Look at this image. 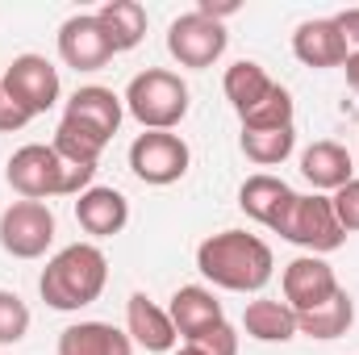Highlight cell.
Masks as SVG:
<instances>
[{"mask_svg":"<svg viewBox=\"0 0 359 355\" xmlns=\"http://www.w3.org/2000/svg\"><path fill=\"white\" fill-rule=\"evenodd\" d=\"M59 59L72 72H100L113 63V46L96 21V13H76L59 25Z\"/></svg>","mask_w":359,"mask_h":355,"instance_id":"8fae6325","label":"cell"},{"mask_svg":"<svg viewBox=\"0 0 359 355\" xmlns=\"http://www.w3.org/2000/svg\"><path fill=\"white\" fill-rule=\"evenodd\" d=\"M126 335H130L134 347L155 351V355L176 351L180 343L176 326L168 318V305H155L147 293H130V301H126Z\"/></svg>","mask_w":359,"mask_h":355,"instance_id":"7c38bea8","label":"cell"},{"mask_svg":"<svg viewBox=\"0 0 359 355\" xmlns=\"http://www.w3.org/2000/svg\"><path fill=\"white\" fill-rule=\"evenodd\" d=\"M184 347H192V351H201V355H238V330L230 322H217V326L184 339Z\"/></svg>","mask_w":359,"mask_h":355,"instance_id":"83f0119b","label":"cell"},{"mask_svg":"<svg viewBox=\"0 0 359 355\" xmlns=\"http://www.w3.org/2000/svg\"><path fill=\"white\" fill-rule=\"evenodd\" d=\"M126 113L142 130H176L188 117V84L168 67H147L126 84Z\"/></svg>","mask_w":359,"mask_h":355,"instance_id":"277c9868","label":"cell"},{"mask_svg":"<svg viewBox=\"0 0 359 355\" xmlns=\"http://www.w3.org/2000/svg\"><path fill=\"white\" fill-rule=\"evenodd\" d=\"M55 243V213L46 201H13L0 213V247L13 260H42Z\"/></svg>","mask_w":359,"mask_h":355,"instance_id":"9c48e42d","label":"cell"},{"mask_svg":"<svg viewBox=\"0 0 359 355\" xmlns=\"http://www.w3.org/2000/svg\"><path fill=\"white\" fill-rule=\"evenodd\" d=\"M104 284H109V255L96 243H72V247L55 251L38 276L42 301L59 314L88 309L92 301H100Z\"/></svg>","mask_w":359,"mask_h":355,"instance_id":"7a4b0ae2","label":"cell"},{"mask_svg":"<svg viewBox=\"0 0 359 355\" xmlns=\"http://www.w3.org/2000/svg\"><path fill=\"white\" fill-rule=\"evenodd\" d=\"M29 305L13 293V288H0V347H13L29 335Z\"/></svg>","mask_w":359,"mask_h":355,"instance_id":"4316f807","label":"cell"},{"mask_svg":"<svg viewBox=\"0 0 359 355\" xmlns=\"http://www.w3.org/2000/svg\"><path fill=\"white\" fill-rule=\"evenodd\" d=\"M76 222L92 239H113L130 226V201L109 184H92L76 196Z\"/></svg>","mask_w":359,"mask_h":355,"instance_id":"4fadbf2b","label":"cell"},{"mask_svg":"<svg viewBox=\"0 0 359 355\" xmlns=\"http://www.w3.org/2000/svg\"><path fill=\"white\" fill-rule=\"evenodd\" d=\"M59 355H134V343L113 322H72L59 335Z\"/></svg>","mask_w":359,"mask_h":355,"instance_id":"d6986e66","label":"cell"},{"mask_svg":"<svg viewBox=\"0 0 359 355\" xmlns=\"http://www.w3.org/2000/svg\"><path fill=\"white\" fill-rule=\"evenodd\" d=\"M188 168H192V151L172 130H142L130 142V172L151 188H168L184 180Z\"/></svg>","mask_w":359,"mask_h":355,"instance_id":"52a82bcc","label":"cell"},{"mask_svg":"<svg viewBox=\"0 0 359 355\" xmlns=\"http://www.w3.org/2000/svg\"><path fill=\"white\" fill-rule=\"evenodd\" d=\"M0 84H4V96H8L21 113H29V121L42 117L46 109H55V105L63 100L59 67H55L46 55H17V59L4 67Z\"/></svg>","mask_w":359,"mask_h":355,"instance_id":"8992f818","label":"cell"},{"mask_svg":"<svg viewBox=\"0 0 359 355\" xmlns=\"http://www.w3.org/2000/svg\"><path fill=\"white\" fill-rule=\"evenodd\" d=\"M96 21H100V29L109 38L113 55H126L147 38V8L138 0H104L96 8Z\"/></svg>","mask_w":359,"mask_h":355,"instance_id":"ffe728a7","label":"cell"},{"mask_svg":"<svg viewBox=\"0 0 359 355\" xmlns=\"http://www.w3.org/2000/svg\"><path fill=\"white\" fill-rule=\"evenodd\" d=\"M330 205H334V217H339V226L347 230V234H359V176L347 180L334 196H330Z\"/></svg>","mask_w":359,"mask_h":355,"instance_id":"f1b7e54d","label":"cell"},{"mask_svg":"<svg viewBox=\"0 0 359 355\" xmlns=\"http://www.w3.org/2000/svg\"><path fill=\"white\" fill-rule=\"evenodd\" d=\"M196 272L226 293H264L276 272L271 247L247 230H217L196 247Z\"/></svg>","mask_w":359,"mask_h":355,"instance_id":"6da1fadb","label":"cell"},{"mask_svg":"<svg viewBox=\"0 0 359 355\" xmlns=\"http://www.w3.org/2000/svg\"><path fill=\"white\" fill-rule=\"evenodd\" d=\"M230 46V34L222 21L205 17V13H180L176 21L168 25V55L176 59L180 67H192V72H205L213 67Z\"/></svg>","mask_w":359,"mask_h":355,"instance_id":"ba28073f","label":"cell"},{"mask_svg":"<svg viewBox=\"0 0 359 355\" xmlns=\"http://www.w3.org/2000/svg\"><path fill=\"white\" fill-rule=\"evenodd\" d=\"M168 318H172L180 339H192V335L226 322V309H222V301L209 284H180L172 293V301H168Z\"/></svg>","mask_w":359,"mask_h":355,"instance_id":"2e32d148","label":"cell"},{"mask_svg":"<svg viewBox=\"0 0 359 355\" xmlns=\"http://www.w3.org/2000/svg\"><path fill=\"white\" fill-rule=\"evenodd\" d=\"M172 355H201V351H192V347H184V343H180V351H172Z\"/></svg>","mask_w":359,"mask_h":355,"instance_id":"d6a6232c","label":"cell"},{"mask_svg":"<svg viewBox=\"0 0 359 355\" xmlns=\"http://www.w3.org/2000/svg\"><path fill=\"white\" fill-rule=\"evenodd\" d=\"M196 13H205V17H213V21H222V25H226V17H234V13H238V0H226V4L201 0V4H196Z\"/></svg>","mask_w":359,"mask_h":355,"instance_id":"4dcf8cb0","label":"cell"},{"mask_svg":"<svg viewBox=\"0 0 359 355\" xmlns=\"http://www.w3.org/2000/svg\"><path fill=\"white\" fill-rule=\"evenodd\" d=\"M343 72H347V88H351V92H359V51H351V55H347Z\"/></svg>","mask_w":359,"mask_h":355,"instance_id":"1f68e13d","label":"cell"},{"mask_svg":"<svg viewBox=\"0 0 359 355\" xmlns=\"http://www.w3.org/2000/svg\"><path fill=\"white\" fill-rule=\"evenodd\" d=\"M50 147H55L59 159L72 163V168H96L100 155H104V147H109V138L96 134V130H88V126H80V121H72V117H63V121L55 126Z\"/></svg>","mask_w":359,"mask_h":355,"instance_id":"cb8c5ba5","label":"cell"},{"mask_svg":"<svg viewBox=\"0 0 359 355\" xmlns=\"http://www.w3.org/2000/svg\"><path fill=\"white\" fill-rule=\"evenodd\" d=\"M280 288H284V305L301 318V314H313L318 305H326L343 284L322 255H297L292 264H284Z\"/></svg>","mask_w":359,"mask_h":355,"instance_id":"30bf717a","label":"cell"},{"mask_svg":"<svg viewBox=\"0 0 359 355\" xmlns=\"http://www.w3.org/2000/svg\"><path fill=\"white\" fill-rule=\"evenodd\" d=\"M292 196H297V192H292L280 176H271V172H255V176L243 180V188H238V209H243L251 222L268 226L271 234H276V226H280V217L288 213Z\"/></svg>","mask_w":359,"mask_h":355,"instance_id":"ac0fdd59","label":"cell"},{"mask_svg":"<svg viewBox=\"0 0 359 355\" xmlns=\"http://www.w3.org/2000/svg\"><path fill=\"white\" fill-rule=\"evenodd\" d=\"M4 180L21 201H50V196H80L84 188H92L96 168L63 163L50 142H25L21 151H13Z\"/></svg>","mask_w":359,"mask_h":355,"instance_id":"3957f363","label":"cell"},{"mask_svg":"<svg viewBox=\"0 0 359 355\" xmlns=\"http://www.w3.org/2000/svg\"><path fill=\"white\" fill-rule=\"evenodd\" d=\"M238 147H243V155H247L251 163L276 168V163H284V159L297 151V130H292V126H284V130H243Z\"/></svg>","mask_w":359,"mask_h":355,"instance_id":"d4e9b609","label":"cell"},{"mask_svg":"<svg viewBox=\"0 0 359 355\" xmlns=\"http://www.w3.org/2000/svg\"><path fill=\"white\" fill-rule=\"evenodd\" d=\"M334 25H339V34L347 38V51H359V8L334 13Z\"/></svg>","mask_w":359,"mask_h":355,"instance_id":"f546056e","label":"cell"},{"mask_svg":"<svg viewBox=\"0 0 359 355\" xmlns=\"http://www.w3.org/2000/svg\"><path fill=\"white\" fill-rule=\"evenodd\" d=\"M355 322V301L347 288H339L326 305H318L313 314H301L297 318V335L305 339H318V343H330V339H343Z\"/></svg>","mask_w":359,"mask_h":355,"instance_id":"603a6c76","label":"cell"},{"mask_svg":"<svg viewBox=\"0 0 359 355\" xmlns=\"http://www.w3.org/2000/svg\"><path fill=\"white\" fill-rule=\"evenodd\" d=\"M292 113H297L292 92L284 88V84H276L268 100H259V105L243 117V130H284V126H292Z\"/></svg>","mask_w":359,"mask_h":355,"instance_id":"484cf974","label":"cell"},{"mask_svg":"<svg viewBox=\"0 0 359 355\" xmlns=\"http://www.w3.org/2000/svg\"><path fill=\"white\" fill-rule=\"evenodd\" d=\"M0 100H4V84H0Z\"/></svg>","mask_w":359,"mask_h":355,"instance_id":"836d02e7","label":"cell"},{"mask_svg":"<svg viewBox=\"0 0 359 355\" xmlns=\"http://www.w3.org/2000/svg\"><path fill=\"white\" fill-rule=\"evenodd\" d=\"M301 176L309 180L322 196H326V192L334 196L347 180H355V155H351L343 142L322 138V142H313V147L301 151Z\"/></svg>","mask_w":359,"mask_h":355,"instance_id":"e0dca14e","label":"cell"},{"mask_svg":"<svg viewBox=\"0 0 359 355\" xmlns=\"http://www.w3.org/2000/svg\"><path fill=\"white\" fill-rule=\"evenodd\" d=\"M271 88H276V80H271L255 59H238V63H230L226 76H222V92H226L230 109L238 113V121H243L259 100H268Z\"/></svg>","mask_w":359,"mask_h":355,"instance_id":"44dd1931","label":"cell"},{"mask_svg":"<svg viewBox=\"0 0 359 355\" xmlns=\"http://www.w3.org/2000/svg\"><path fill=\"white\" fill-rule=\"evenodd\" d=\"M276 234H280L284 243L301 247L305 255H330V251H339V247L347 243V230L339 226L334 205H330V196H322V192H309V196L297 192L292 205H288V213L280 217Z\"/></svg>","mask_w":359,"mask_h":355,"instance_id":"5b68a950","label":"cell"},{"mask_svg":"<svg viewBox=\"0 0 359 355\" xmlns=\"http://www.w3.org/2000/svg\"><path fill=\"white\" fill-rule=\"evenodd\" d=\"M243 330L255 343H288L297 339V314L276 297H255L243 309Z\"/></svg>","mask_w":359,"mask_h":355,"instance_id":"7402d4cb","label":"cell"},{"mask_svg":"<svg viewBox=\"0 0 359 355\" xmlns=\"http://www.w3.org/2000/svg\"><path fill=\"white\" fill-rule=\"evenodd\" d=\"M292 55L313 67V72H326V67H343L347 63V38L339 34L334 17H313V21H301L297 34H292Z\"/></svg>","mask_w":359,"mask_h":355,"instance_id":"5bb4252c","label":"cell"},{"mask_svg":"<svg viewBox=\"0 0 359 355\" xmlns=\"http://www.w3.org/2000/svg\"><path fill=\"white\" fill-rule=\"evenodd\" d=\"M63 117L88 126V130L104 134L113 142V134L121 130V117H126V100L113 88H104V84H84V88H76L63 100Z\"/></svg>","mask_w":359,"mask_h":355,"instance_id":"9a60e30c","label":"cell"}]
</instances>
